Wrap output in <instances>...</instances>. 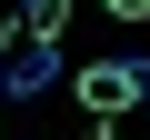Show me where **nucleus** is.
<instances>
[{
  "label": "nucleus",
  "instance_id": "nucleus-1",
  "mask_svg": "<svg viewBox=\"0 0 150 140\" xmlns=\"http://www.w3.org/2000/svg\"><path fill=\"white\" fill-rule=\"evenodd\" d=\"M70 90H80L100 120H110V110H140V100H150V60H90Z\"/></svg>",
  "mask_w": 150,
  "mask_h": 140
},
{
  "label": "nucleus",
  "instance_id": "nucleus-3",
  "mask_svg": "<svg viewBox=\"0 0 150 140\" xmlns=\"http://www.w3.org/2000/svg\"><path fill=\"white\" fill-rule=\"evenodd\" d=\"M60 20H70V0H20V30L30 40H60Z\"/></svg>",
  "mask_w": 150,
  "mask_h": 140
},
{
  "label": "nucleus",
  "instance_id": "nucleus-4",
  "mask_svg": "<svg viewBox=\"0 0 150 140\" xmlns=\"http://www.w3.org/2000/svg\"><path fill=\"white\" fill-rule=\"evenodd\" d=\"M100 10H110V20H150V0H100Z\"/></svg>",
  "mask_w": 150,
  "mask_h": 140
},
{
  "label": "nucleus",
  "instance_id": "nucleus-2",
  "mask_svg": "<svg viewBox=\"0 0 150 140\" xmlns=\"http://www.w3.org/2000/svg\"><path fill=\"white\" fill-rule=\"evenodd\" d=\"M60 70H70V60H60V40H30V30H20V40H10V100L60 90Z\"/></svg>",
  "mask_w": 150,
  "mask_h": 140
}]
</instances>
